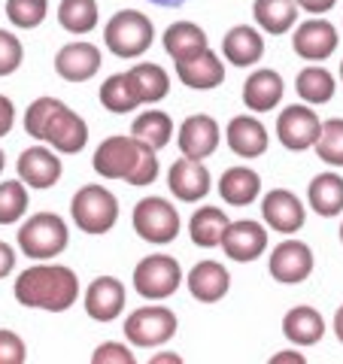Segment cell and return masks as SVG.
<instances>
[{
	"instance_id": "1",
	"label": "cell",
	"mask_w": 343,
	"mask_h": 364,
	"mask_svg": "<svg viewBox=\"0 0 343 364\" xmlns=\"http://www.w3.org/2000/svg\"><path fill=\"white\" fill-rule=\"evenodd\" d=\"M25 134L52 146L58 155H76L88 143V124L58 97H37L25 109Z\"/></svg>"
},
{
	"instance_id": "2",
	"label": "cell",
	"mask_w": 343,
	"mask_h": 364,
	"mask_svg": "<svg viewBox=\"0 0 343 364\" xmlns=\"http://www.w3.org/2000/svg\"><path fill=\"white\" fill-rule=\"evenodd\" d=\"M13 294L28 310L67 313L79 298V277L67 264H33L19 273Z\"/></svg>"
},
{
	"instance_id": "3",
	"label": "cell",
	"mask_w": 343,
	"mask_h": 364,
	"mask_svg": "<svg viewBox=\"0 0 343 364\" xmlns=\"http://www.w3.org/2000/svg\"><path fill=\"white\" fill-rule=\"evenodd\" d=\"M91 167L104 179H125L128 186H152L158 179V155L146 143L134 140V136H107L97 146Z\"/></svg>"
},
{
	"instance_id": "4",
	"label": "cell",
	"mask_w": 343,
	"mask_h": 364,
	"mask_svg": "<svg viewBox=\"0 0 343 364\" xmlns=\"http://www.w3.org/2000/svg\"><path fill=\"white\" fill-rule=\"evenodd\" d=\"M104 43L116 58H125V61L140 58V55L149 52V46L155 43V25L146 13L122 9V13H116L107 21Z\"/></svg>"
},
{
	"instance_id": "5",
	"label": "cell",
	"mask_w": 343,
	"mask_h": 364,
	"mask_svg": "<svg viewBox=\"0 0 343 364\" xmlns=\"http://www.w3.org/2000/svg\"><path fill=\"white\" fill-rule=\"evenodd\" d=\"M19 249L33 261H52L55 255H61L67 243H70V231L67 222L58 213H33L16 234Z\"/></svg>"
},
{
	"instance_id": "6",
	"label": "cell",
	"mask_w": 343,
	"mask_h": 364,
	"mask_svg": "<svg viewBox=\"0 0 343 364\" xmlns=\"http://www.w3.org/2000/svg\"><path fill=\"white\" fill-rule=\"evenodd\" d=\"M73 225L85 234H107L119 222V198L107 186H83L70 200Z\"/></svg>"
},
{
	"instance_id": "7",
	"label": "cell",
	"mask_w": 343,
	"mask_h": 364,
	"mask_svg": "<svg viewBox=\"0 0 343 364\" xmlns=\"http://www.w3.org/2000/svg\"><path fill=\"white\" fill-rule=\"evenodd\" d=\"M179 228H182L179 210L170 200H164V198L137 200V207H134V231H137V237H143L146 243H155V246L174 243L179 237Z\"/></svg>"
},
{
	"instance_id": "8",
	"label": "cell",
	"mask_w": 343,
	"mask_h": 364,
	"mask_svg": "<svg viewBox=\"0 0 343 364\" xmlns=\"http://www.w3.org/2000/svg\"><path fill=\"white\" fill-rule=\"evenodd\" d=\"M176 334V313L170 306H140L125 318V337L137 349L164 346Z\"/></svg>"
},
{
	"instance_id": "9",
	"label": "cell",
	"mask_w": 343,
	"mask_h": 364,
	"mask_svg": "<svg viewBox=\"0 0 343 364\" xmlns=\"http://www.w3.org/2000/svg\"><path fill=\"white\" fill-rule=\"evenodd\" d=\"M182 286V267L170 255H146L134 267V289L143 301H164Z\"/></svg>"
},
{
	"instance_id": "10",
	"label": "cell",
	"mask_w": 343,
	"mask_h": 364,
	"mask_svg": "<svg viewBox=\"0 0 343 364\" xmlns=\"http://www.w3.org/2000/svg\"><path fill=\"white\" fill-rule=\"evenodd\" d=\"M319 131H322V122H319L316 109H310L307 104L285 107L277 119V136L289 152L313 149V143L319 140Z\"/></svg>"
},
{
	"instance_id": "11",
	"label": "cell",
	"mask_w": 343,
	"mask_h": 364,
	"mask_svg": "<svg viewBox=\"0 0 343 364\" xmlns=\"http://www.w3.org/2000/svg\"><path fill=\"white\" fill-rule=\"evenodd\" d=\"M167 188L176 200L194 203V200H204L213 191V176L204 161L182 155L167 170Z\"/></svg>"
},
{
	"instance_id": "12",
	"label": "cell",
	"mask_w": 343,
	"mask_h": 364,
	"mask_svg": "<svg viewBox=\"0 0 343 364\" xmlns=\"http://www.w3.org/2000/svg\"><path fill=\"white\" fill-rule=\"evenodd\" d=\"M270 277L283 286H298L313 273V249L301 240H283L268 258Z\"/></svg>"
},
{
	"instance_id": "13",
	"label": "cell",
	"mask_w": 343,
	"mask_h": 364,
	"mask_svg": "<svg viewBox=\"0 0 343 364\" xmlns=\"http://www.w3.org/2000/svg\"><path fill=\"white\" fill-rule=\"evenodd\" d=\"M16 170H19V179L25 182L28 188H55L58 186V179L64 173V164L58 152L52 149V146H31L19 155L16 161Z\"/></svg>"
},
{
	"instance_id": "14",
	"label": "cell",
	"mask_w": 343,
	"mask_h": 364,
	"mask_svg": "<svg viewBox=\"0 0 343 364\" xmlns=\"http://www.w3.org/2000/svg\"><path fill=\"white\" fill-rule=\"evenodd\" d=\"M225 255L231 261H240V264H249V261H258L268 249V231L261 222L253 219H240V222H228L222 243Z\"/></svg>"
},
{
	"instance_id": "15",
	"label": "cell",
	"mask_w": 343,
	"mask_h": 364,
	"mask_svg": "<svg viewBox=\"0 0 343 364\" xmlns=\"http://www.w3.org/2000/svg\"><path fill=\"white\" fill-rule=\"evenodd\" d=\"M337 43H340L337 28L322 16H313L310 21L298 25L292 37V49L304 61H328L337 52Z\"/></svg>"
},
{
	"instance_id": "16",
	"label": "cell",
	"mask_w": 343,
	"mask_h": 364,
	"mask_svg": "<svg viewBox=\"0 0 343 364\" xmlns=\"http://www.w3.org/2000/svg\"><path fill=\"white\" fill-rule=\"evenodd\" d=\"M100 64H104V55H100L95 43H85V40L67 43L55 55V73L64 82H88L91 76H97Z\"/></svg>"
},
{
	"instance_id": "17",
	"label": "cell",
	"mask_w": 343,
	"mask_h": 364,
	"mask_svg": "<svg viewBox=\"0 0 343 364\" xmlns=\"http://www.w3.org/2000/svg\"><path fill=\"white\" fill-rule=\"evenodd\" d=\"M219 122L207 112H194L186 122L179 124V134H176V143H179V152L186 158H210L216 149H219Z\"/></svg>"
},
{
	"instance_id": "18",
	"label": "cell",
	"mask_w": 343,
	"mask_h": 364,
	"mask_svg": "<svg viewBox=\"0 0 343 364\" xmlns=\"http://www.w3.org/2000/svg\"><path fill=\"white\" fill-rule=\"evenodd\" d=\"M261 215H265L268 228L280 234H295L301 231L307 222V207L292 195L289 188H270L261 198Z\"/></svg>"
},
{
	"instance_id": "19",
	"label": "cell",
	"mask_w": 343,
	"mask_h": 364,
	"mask_svg": "<svg viewBox=\"0 0 343 364\" xmlns=\"http://www.w3.org/2000/svg\"><path fill=\"white\" fill-rule=\"evenodd\" d=\"M125 310V286L116 277H97L85 289V313L95 322H112Z\"/></svg>"
},
{
	"instance_id": "20",
	"label": "cell",
	"mask_w": 343,
	"mask_h": 364,
	"mask_svg": "<svg viewBox=\"0 0 343 364\" xmlns=\"http://www.w3.org/2000/svg\"><path fill=\"white\" fill-rule=\"evenodd\" d=\"M176 76L182 85H189L194 91H210L225 82V64L213 49H204L198 55H191V58L176 61Z\"/></svg>"
},
{
	"instance_id": "21",
	"label": "cell",
	"mask_w": 343,
	"mask_h": 364,
	"mask_svg": "<svg viewBox=\"0 0 343 364\" xmlns=\"http://www.w3.org/2000/svg\"><path fill=\"white\" fill-rule=\"evenodd\" d=\"M189 291H191V298L194 301H201V304H219L228 289H231V273H228L219 261H198L191 270H189Z\"/></svg>"
},
{
	"instance_id": "22",
	"label": "cell",
	"mask_w": 343,
	"mask_h": 364,
	"mask_svg": "<svg viewBox=\"0 0 343 364\" xmlns=\"http://www.w3.org/2000/svg\"><path fill=\"white\" fill-rule=\"evenodd\" d=\"M225 140L231 146V152L240 158H261L268 152V128L255 116H234L225 128Z\"/></svg>"
},
{
	"instance_id": "23",
	"label": "cell",
	"mask_w": 343,
	"mask_h": 364,
	"mask_svg": "<svg viewBox=\"0 0 343 364\" xmlns=\"http://www.w3.org/2000/svg\"><path fill=\"white\" fill-rule=\"evenodd\" d=\"M285 95V82L277 70L270 67H261L243 82V107L253 112H270L283 104Z\"/></svg>"
},
{
	"instance_id": "24",
	"label": "cell",
	"mask_w": 343,
	"mask_h": 364,
	"mask_svg": "<svg viewBox=\"0 0 343 364\" xmlns=\"http://www.w3.org/2000/svg\"><path fill=\"white\" fill-rule=\"evenodd\" d=\"M222 55L234 67H253L265 58V37L249 25H234L222 40Z\"/></svg>"
},
{
	"instance_id": "25",
	"label": "cell",
	"mask_w": 343,
	"mask_h": 364,
	"mask_svg": "<svg viewBox=\"0 0 343 364\" xmlns=\"http://www.w3.org/2000/svg\"><path fill=\"white\" fill-rule=\"evenodd\" d=\"M261 195V176L253 167H228L219 176V198L228 203V207H249L255 203Z\"/></svg>"
},
{
	"instance_id": "26",
	"label": "cell",
	"mask_w": 343,
	"mask_h": 364,
	"mask_svg": "<svg viewBox=\"0 0 343 364\" xmlns=\"http://www.w3.org/2000/svg\"><path fill=\"white\" fill-rule=\"evenodd\" d=\"M283 334L295 346H316L325 337V318L313 306H292L283 316Z\"/></svg>"
},
{
	"instance_id": "27",
	"label": "cell",
	"mask_w": 343,
	"mask_h": 364,
	"mask_svg": "<svg viewBox=\"0 0 343 364\" xmlns=\"http://www.w3.org/2000/svg\"><path fill=\"white\" fill-rule=\"evenodd\" d=\"M307 200H310V210L322 219H334L343 213V176L340 173H319L310 179L307 186Z\"/></svg>"
},
{
	"instance_id": "28",
	"label": "cell",
	"mask_w": 343,
	"mask_h": 364,
	"mask_svg": "<svg viewBox=\"0 0 343 364\" xmlns=\"http://www.w3.org/2000/svg\"><path fill=\"white\" fill-rule=\"evenodd\" d=\"M164 49L174 61H182V58H191L204 49H210V40H207V31L194 21H174L167 31H164Z\"/></svg>"
},
{
	"instance_id": "29",
	"label": "cell",
	"mask_w": 343,
	"mask_h": 364,
	"mask_svg": "<svg viewBox=\"0 0 343 364\" xmlns=\"http://www.w3.org/2000/svg\"><path fill=\"white\" fill-rule=\"evenodd\" d=\"M253 16H255V25L265 33H270V37H283V33H289L292 25L298 21L301 9H298L295 0H255Z\"/></svg>"
},
{
	"instance_id": "30",
	"label": "cell",
	"mask_w": 343,
	"mask_h": 364,
	"mask_svg": "<svg viewBox=\"0 0 343 364\" xmlns=\"http://www.w3.org/2000/svg\"><path fill=\"white\" fill-rule=\"evenodd\" d=\"M128 79H131V88L134 95L140 97V104H158V100L167 97L170 91V76L162 64H134L128 70Z\"/></svg>"
},
{
	"instance_id": "31",
	"label": "cell",
	"mask_w": 343,
	"mask_h": 364,
	"mask_svg": "<svg viewBox=\"0 0 343 364\" xmlns=\"http://www.w3.org/2000/svg\"><path fill=\"white\" fill-rule=\"evenodd\" d=\"M228 222H231V219L225 215V210H219V207H198V210L191 213V219H189V237H191V243L201 246V249L219 246Z\"/></svg>"
},
{
	"instance_id": "32",
	"label": "cell",
	"mask_w": 343,
	"mask_h": 364,
	"mask_svg": "<svg viewBox=\"0 0 343 364\" xmlns=\"http://www.w3.org/2000/svg\"><path fill=\"white\" fill-rule=\"evenodd\" d=\"M295 91H298V97L304 100V104H313V107H322L328 104L331 97H334V73L328 70V67L322 64H310L304 67V70L298 73V79H295Z\"/></svg>"
},
{
	"instance_id": "33",
	"label": "cell",
	"mask_w": 343,
	"mask_h": 364,
	"mask_svg": "<svg viewBox=\"0 0 343 364\" xmlns=\"http://www.w3.org/2000/svg\"><path fill=\"white\" fill-rule=\"evenodd\" d=\"M131 136L158 152V149H164L170 143V136H174V119H170L164 109H146L134 119Z\"/></svg>"
},
{
	"instance_id": "34",
	"label": "cell",
	"mask_w": 343,
	"mask_h": 364,
	"mask_svg": "<svg viewBox=\"0 0 343 364\" xmlns=\"http://www.w3.org/2000/svg\"><path fill=\"white\" fill-rule=\"evenodd\" d=\"M97 0H61L58 6V25L67 33L85 37L97 28Z\"/></svg>"
},
{
	"instance_id": "35",
	"label": "cell",
	"mask_w": 343,
	"mask_h": 364,
	"mask_svg": "<svg viewBox=\"0 0 343 364\" xmlns=\"http://www.w3.org/2000/svg\"><path fill=\"white\" fill-rule=\"evenodd\" d=\"M100 104H104V109L116 112V116H125V112L140 107V97L134 95L128 73H112L107 82L100 85Z\"/></svg>"
},
{
	"instance_id": "36",
	"label": "cell",
	"mask_w": 343,
	"mask_h": 364,
	"mask_svg": "<svg viewBox=\"0 0 343 364\" xmlns=\"http://www.w3.org/2000/svg\"><path fill=\"white\" fill-rule=\"evenodd\" d=\"M28 213V186L21 179L0 182V225H16Z\"/></svg>"
},
{
	"instance_id": "37",
	"label": "cell",
	"mask_w": 343,
	"mask_h": 364,
	"mask_svg": "<svg viewBox=\"0 0 343 364\" xmlns=\"http://www.w3.org/2000/svg\"><path fill=\"white\" fill-rule=\"evenodd\" d=\"M316 146V158H322L331 167H343V119H328L322 122Z\"/></svg>"
},
{
	"instance_id": "38",
	"label": "cell",
	"mask_w": 343,
	"mask_h": 364,
	"mask_svg": "<svg viewBox=\"0 0 343 364\" xmlns=\"http://www.w3.org/2000/svg\"><path fill=\"white\" fill-rule=\"evenodd\" d=\"M49 16V0H6V18L21 31L40 28Z\"/></svg>"
},
{
	"instance_id": "39",
	"label": "cell",
	"mask_w": 343,
	"mask_h": 364,
	"mask_svg": "<svg viewBox=\"0 0 343 364\" xmlns=\"http://www.w3.org/2000/svg\"><path fill=\"white\" fill-rule=\"evenodd\" d=\"M25 61V46L16 33L0 31V76H13Z\"/></svg>"
},
{
	"instance_id": "40",
	"label": "cell",
	"mask_w": 343,
	"mask_h": 364,
	"mask_svg": "<svg viewBox=\"0 0 343 364\" xmlns=\"http://www.w3.org/2000/svg\"><path fill=\"white\" fill-rule=\"evenodd\" d=\"M28 361V346L16 331L0 328V364H25Z\"/></svg>"
},
{
	"instance_id": "41",
	"label": "cell",
	"mask_w": 343,
	"mask_h": 364,
	"mask_svg": "<svg viewBox=\"0 0 343 364\" xmlns=\"http://www.w3.org/2000/svg\"><path fill=\"white\" fill-rule=\"evenodd\" d=\"M91 364H134V352L125 346V343H100L95 349V355H91Z\"/></svg>"
},
{
	"instance_id": "42",
	"label": "cell",
	"mask_w": 343,
	"mask_h": 364,
	"mask_svg": "<svg viewBox=\"0 0 343 364\" xmlns=\"http://www.w3.org/2000/svg\"><path fill=\"white\" fill-rule=\"evenodd\" d=\"M16 124V104L6 95H0V136H6Z\"/></svg>"
},
{
	"instance_id": "43",
	"label": "cell",
	"mask_w": 343,
	"mask_h": 364,
	"mask_svg": "<svg viewBox=\"0 0 343 364\" xmlns=\"http://www.w3.org/2000/svg\"><path fill=\"white\" fill-rule=\"evenodd\" d=\"M16 270V249L0 240V279H6Z\"/></svg>"
},
{
	"instance_id": "44",
	"label": "cell",
	"mask_w": 343,
	"mask_h": 364,
	"mask_svg": "<svg viewBox=\"0 0 343 364\" xmlns=\"http://www.w3.org/2000/svg\"><path fill=\"white\" fill-rule=\"evenodd\" d=\"M295 4H298V9H304V13L322 16V13H331V9H334L337 0H295Z\"/></svg>"
},
{
	"instance_id": "45",
	"label": "cell",
	"mask_w": 343,
	"mask_h": 364,
	"mask_svg": "<svg viewBox=\"0 0 343 364\" xmlns=\"http://www.w3.org/2000/svg\"><path fill=\"white\" fill-rule=\"evenodd\" d=\"M283 361L304 364V355H301V352H285V355H273V358H270V364H283Z\"/></svg>"
},
{
	"instance_id": "46",
	"label": "cell",
	"mask_w": 343,
	"mask_h": 364,
	"mask_svg": "<svg viewBox=\"0 0 343 364\" xmlns=\"http://www.w3.org/2000/svg\"><path fill=\"white\" fill-rule=\"evenodd\" d=\"M334 334H337V340L343 343V304H340V310L334 313Z\"/></svg>"
},
{
	"instance_id": "47",
	"label": "cell",
	"mask_w": 343,
	"mask_h": 364,
	"mask_svg": "<svg viewBox=\"0 0 343 364\" xmlns=\"http://www.w3.org/2000/svg\"><path fill=\"white\" fill-rule=\"evenodd\" d=\"M149 4H155V6H182L186 0H149Z\"/></svg>"
},
{
	"instance_id": "48",
	"label": "cell",
	"mask_w": 343,
	"mask_h": 364,
	"mask_svg": "<svg viewBox=\"0 0 343 364\" xmlns=\"http://www.w3.org/2000/svg\"><path fill=\"white\" fill-rule=\"evenodd\" d=\"M155 361H179V355H158Z\"/></svg>"
},
{
	"instance_id": "49",
	"label": "cell",
	"mask_w": 343,
	"mask_h": 364,
	"mask_svg": "<svg viewBox=\"0 0 343 364\" xmlns=\"http://www.w3.org/2000/svg\"><path fill=\"white\" fill-rule=\"evenodd\" d=\"M4 167H6V155H4V149H0V173H4Z\"/></svg>"
},
{
	"instance_id": "50",
	"label": "cell",
	"mask_w": 343,
	"mask_h": 364,
	"mask_svg": "<svg viewBox=\"0 0 343 364\" xmlns=\"http://www.w3.org/2000/svg\"><path fill=\"white\" fill-rule=\"evenodd\" d=\"M340 243H343V222H340Z\"/></svg>"
},
{
	"instance_id": "51",
	"label": "cell",
	"mask_w": 343,
	"mask_h": 364,
	"mask_svg": "<svg viewBox=\"0 0 343 364\" xmlns=\"http://www.w3.org/2000/svg\"><path fill=\"white\" fill-rule=\"evenodd\" d=\"M340 79H343V61H340Z\"/></svg>"
}]
</instances>
